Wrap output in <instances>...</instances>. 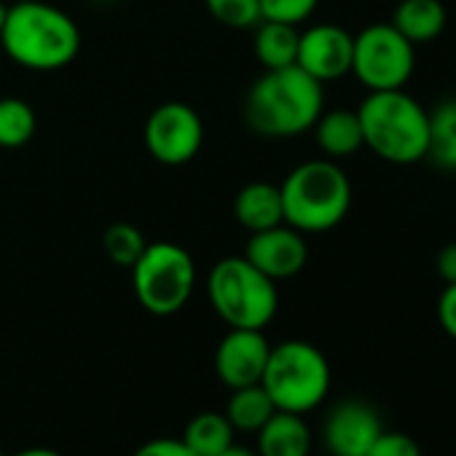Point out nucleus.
I'll return each instance as SVG.
<instances>
[{"label": "nucleus", "instance_id": "1", "mask_svg": "<svg viewBox=\"0 0 456 456\" xmlns=\"http://www.w3.org/2000/svg\"><path fill=\"white\" fill-rule=\"evenodd\" d=\"M325 110V92L317 78L298 65L266 70L245 100V118L261 137H298L309 132Z\"/></svg>", "mask_w": 456, "mask_h": 456}, {"label": "nucleus", "instance_id": "2", "mask_svg": "<svg viewBox=\"0 0 456 456\" xmlns=\"http://www.w3.org/2000/svg\"><path fill=\"white\" fill-rule=\"evenodd\" d=\"M0 44L17 65L49 73L68 68L76 60L81 33L62 9L41 0H20L6 12Z\"/></svg>", "mask_w": 456, "mask_h": 456}, {"label": "nucleus", "instance_id": "3", "mask_svg": "<svg viewBox=\"0 0 456 456\" xmlns=\"http://www.w3.org/2000/svg\"><path fill=\"white\" fill-rule=\"evenodd\" d=\"M362 145L381 161L408 167L427 159L429 110L403 89L368 92L357 108Z\"/></svg>", "mask_w": 456, "mask_h": 456}, {"label": "nucleus", "instance_id": "4", "mask_svg": "<svg viewBox=\"0 0 456 456\" xmlns=\"http://www.w3.org/2000/svg\"><path fill=\"white\" fill-rule=\"evenodd\" d=\"M285 223L301 234L336 228L352 207V183L333 159L298 164L280 185Z\"/></svg>", "mask_w": 456, "mask_h": 456}, {"label": "nucleus", "instance_id": "5", "mask_svg": "<svg viewBox=\"0 0 456 456\" xmlns=\"http://www.w3.org/2000/svg\"><path fill=\"white\" fill-rule=\"evenodd\" d=\"M207 298L228 328L264 330L280 309L277 282L245 256H228L212 266L207 277Z\"/></svg>", "mask_w": 456, "mask_h": 456}, {"label": "nucleus", "instance_id": "6", "mask_svg": "<svg viewBox=\"0 0 456 456\" xmlns=\"http://www.w3.org/2000/svg\"><path fill=\"white\" fill-rule=\"evenodd\" d=\"M261 387L269 392L277 411L304 416L325 403L330 392V362L309 341H282L269 352Z\"/></svg>", "mask_w": 456, "mask_h": 456}, {"label": "nucleus", "instance_id": "7", "mask_svg": "<svg viewBox=\"0 0 456 456\" xmlns=\"http://www.w3.org/2000/svg\"><path fill=\"white\" fill-rule=\"evenodd\" d=\"M196 285L191 253L175 242H153L132 266V288L140 306L156 317L180 312Z\"/></svg>", "mask_w": 456, "mask_h": 456}, {"label": "nucleus", "instance_id": "8", "mask_svg": "<svg viewBox=\"0 0 456 456\" xmlns=\"http://www.w3.org/2000/svg\"><path fill=\"white\" fill-rule=\"evenodd\" d=\"M416 70V46L389 22H376L354 36L352 76L368 92L403 89Z\"/></svg>", "mask_w": 456, "mask_h": 456}, {"label": "nucleus", "instance_id": "9", "mask_svg": "<svg viewBox=\"0 0 456 456\" xmlns=\"http://www.w3.org/2000/svg\"><path fill=\"white\" fill-rule=\"evenodd\" d=\"M142 140L156 161L167 167H180L199 153L204 140V124L191 105L164 102L148 116Z\"/></svg>", "mask_w": 456, "mask_h": 456}, {"label": "nucleus", "instance_id": "10", "mask_svg": "<svg viewBox=\"0 0 456 456\" xmlns=\"http://www.w3.org/2000/svg\"><path fill=\"white\" fill-rule=\"evenodd\" d=\"M352 46L354 36L341 25H312L298 36L296 65L320 84L338 81L352 73Z\"/></svg>", "mask_w": 456, "mask_h": 456}, {"label": "nucleus", "instance_id": "11", "mask_svg": "<svg viewBox=\"0 0 456 456\" xmlns=\"http://www.w3.org/2000/svg\"><path fill=\"white\" fill-rule=\"evenodd\" d=\"M272 344L266 341L264 330L253 328H232L215 352V370L220 381L232 389L261 384L266 362H269Z\"/></svg>", "mask_w": 456, "mask_h": 456}, {"label": "nucleus", "instance_id": "12", "mask_svg": "<svg viewBox=\"0 0 456 456\" xmlns=\"http://www.w3.org/2000/svg\"><path fill=\"white\" fill-rule=\"evenodd\" d=\"M384 424L373 405L362 400L338 403L322 427V440L330 456H365Z\"/></svg>", "mask_w": 456, "mask_h": 456}, {"label": "nucleus", "instance_id": "13", "mask_svg": "<svg viewBox=\"0 0 456 456\" xmlns=\"http://www.w3.org/2000/svg\"><path fill=\"white\" fill-rule=\"evenodd\" d=\"M245 258L256 269H261L266 277H272L274 282H280V280L296 277L306 266V261H309V245H306L304 234L296 232L293 225L280 223L274 228H266V232L250 234Z\"/></svg>", "mask_w": 456, "mask_h": 456}, {"label": "nucleus", "instance_id": "14", "mask_svg": "<svg viewBox=\"0 0 456 456\" xmlns=\"http://www.w3.org/2000/svg\"><path fill=\"white\" fill-rule=\"evenodd\" d=\"M389 25L413 46L432 44L448 28V12L443 0H400Z\"/></svg>", "mask_w": 456, "mask_h": 456}, {"label": "nucleus", "instance_id": "15", "mask_svg": "<svg viewBox=\"0 0 456 456\" xmlns=\"http://www.w3.org/2000/svg\"><path fill=\"white\" fill-rule=\"evenodd\" d=\"M234 217L240 220L242 228H248L250 234L266 232V228L285 223L280 185L264 183V180L248 183L234 199Z\"/></svg>", "mask_w": 456, "mask_h": 456}, {"label": "nucleus", "instance_id": "16", "mask_svg": "<svg viewBox=\"0 0 456 456\" xmlns=\"http://www.w3.org/2000/svg\"><path fill=\"white\" fill-rule=\"evenodd\" d=\"M312 429L301 413L274 411V416L258 429V456H309Z\"/></svg>", "mask_w": 456, "mask_h": 456}, {"label": "nucleus", "instance_id": "17", "mask_svg": "<svg viewBox=\"0 0 456 456\" xmlns=\"http://www.w3.org/2000/svg\"><path fill=\"white\" fill-rule=\"evenodd\" d=\"M320 151L325 153V159H349L354 156L362 145V126L357 118V110H346V108H336V110H322L317 124L312 126Z\"/></svg>", "mask_w": 456, "mask_h": 456}, {"label": "nucleus", "instance_id": "18", "mask_svg": "<svg viewBox=\"0 0 456 456\" xmlns=\"http://www.w3.org/2000/svg\"><path fill=\"white\" fill-rule=\"evenodd\" d=\"M256 57L266 70H280L296 65L298 57V28L285 22L261 20L256 28Z\"/></svg>", "mask_w": 456, "mask_h": 456}, {"label": "nucleus", "instance_id": "19", "mask_svg": "<svg viewBox=\"0 0 456 456\" xmlns=\"http://www.w3.org/2000/svg\"><path fill=\"white\" fill-rule=\"evenodd\" d=\"M234 427L225 419V413H215V411H204L196 413L183 432V443L196 453V456H217L223 453L228 445H234Z\"/></svg>", "mask_w": 456, "mask_h": 456}, {"label": "nucleus", "instance_id": "20", "mask_svg": "<svg viewBox=\"0 0 456 456\" xmlns=\"http://www.w3.org/2000/svg\"><path fill=\"white\" fill-rule=\"evenodd\" d=\"M277 405L272 403L269 392L261 384L232 389V400L225 405V419L240 432H258L272 416Z\"/></svg>", "mask_w": 456, "mask_h": 456}, {"label": "nucleus", "instance_id": "21", "mask_svg": "<svg viewBox=\"0 0 456 456\" xmlns=\"http://www.w3.org/2000/svg\"><path fill=\"white\" fill-rule=\"evenodd\" d=\"M427 159L440 169L456 172V97L437 102L429 110Z\"/></svg>", "mask_w": 456, "mask_h": 456}, {"label": "nucleus", "instance_id": "22", "mask_svg": "<svg viewBox=\"0 0 456 456\" xmlns=\"http://www.w3.org/2000/svg\"><path fill=\"white\" fill-rule=\"evenodd\" d=\"M36 113L20 97L0 100V148H22L36 134Z\"/></svg>", "mask_w": 456, "mask_h": 456}, {"label": "nucleus", "instance_id": "23", "mask_svg": "<svg viewBox=\"0 0 456 456\" xmlns=\"http://www.w3.org/2000/svg\"><path fill=\"white\" fill-rule=\"evenodd\" d=\"M102 248H105V256L116 264V266H124V269H132L140 256L145 253L148 242L142 237V232L132 223H113L105 237H102Z\"/></svg>", "mask_w": 456, "mask_h": 456}, {"label": "nucleus", "instance_id": "24", "mask_svg": "<svg viewBox=\"0 0 456 456\" xmlns=\"http://www.w3.org/2000/svg\"><path fill=\"white\" fill-rule=\"evenodd\" d=\"M212 20L232 30H253L261 17V0H204Z\"/></svg>", "mask_w": 456, "mask_h": 456}, {"label": "nucleus", "instance_id": "25", "mask_svg": "<svg viewBox=\"0 0 456 456\" xmlns=\"http://www.w3.org/2000/svg\"><path fill=\"white\" fill-rule=\"evenodd\" d=\"M320 0H261V17L272 22H285V25H301L306 22Z\"/></svg>", "mask_w": 456, "mask_h": 456}, {"label": "nucleus", "instance_id": "26", "mask_svg": "<svg viewBox=\"0 0 456 456\" xmlns=\"http://www.w3.org/2000/svg\"><path fill=\"white\" fill-rule=\"evenodd\" d=\"M365 456H421V445L416 443V437H411L405 432L381 429V435L373 440V445L368 448Z\"/></svg>", "mask_w": 456, "mask_h": 456}, {"label": "nucleus", "instance_id": "27", "mask_svg": "<svg viewBox=\"0 0 456 456\" xmlns=\"http://www.w3.org/2000/svg\"><path fill=\"white\" fill-rule=\"evenodd\" d=\"M134 456H196L183 440L175 437H153L148 443H142Z\"/></svg>", "mask_w": 456, "mask_h": 456}, {"label": "nucleus", "instance_id": "28", "mask_svg": "<svg viewBox=\"0 0 456 456\" xmlns=\"http://www.w3.org/2000/svg\"><path fill=\"white\" fill-rule=\"evenodd\" d=\"M437 322L456 341V282L445 285L437 298Z\"/></svg>", "mask_w": 456, "mask_h": 456}, {"label": "nucleus", "instance_id": "29", "mask_svg": "<svg viewBox=\"0 0 456 456\" xmlns=\"http://www.w3.org/2000/svg\"><path fill=\"white\" fill-rule=\"evenodd\" d=\"M435 272H437V277H440L445 285H453V282H456V242L445 245V248L437 253V258H435Z\"/></svg>", "mask_w": 456, "mask_h": 456}, {"label": "nucleus", "instance_id": "30", "mask_svg": "<svg viewBox=\"0 0 456 456\" xmlns=\"http://www.w3.org/2000/svg\"><path fill=\"white\" fill-rule=\"evenodd\" d=\"M14 456H62V453H60V451H54V448L36 445V448H25V451H20V453H14Z\"/></svg>", "mask_w": 456, "mask_h": 456}, {"label": "nucleus", "instance_id": "31", "mask_svg": "<svg viewBox=\"0 0 456 456\" xmlns=\"http://www.w3.org/2000/svg\"><path fill=\"white\" fill-rule=\"evenodd\" d=\"M217 456H258L256 451H250V448H242V445H228L223 453H217Z\"/></svg>", "mask_w": 456, "mask_h": 456}, {"label": "nucleus", "instance_id": "32", "mask_svg": "<svg viewBox=\"0 0 456 456\" xmlns=\"http://www.w3.org/2000/svg\"><path fill=\"white\" fill-rule=\"evenodd\" d=\"M6 12H9V6L0 0V33H4V22H6Z\"/></svg>", "mask_w": 456, "mask_h": 456}, {"label": "nucleus", "instance_id": "33", "mask_svg": "<svg viewBox=\"0 0 456 456\" xmlns=\"http://www.w3.org/2000/svg\"><path fill=\"white\" fill-rule=\"evenodd\" d=\"M0 456H6V453H4V448H0Z\"/></svg>", "mask_w": 456, "mask_h": 456}]
</instances>
